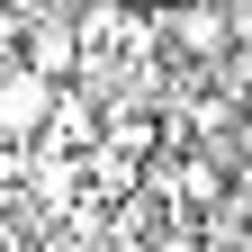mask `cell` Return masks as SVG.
<instances>
[{"instance_id":"1","label":"cell","mask_w":252,"mask_h":252,"mask_svg":"<svg viewBox=\"0 0 252 252\" xmlns=\"http://www.w3.org/2000/svg\"><path fill=\"white\" fill-rule=\"evenodd\" d=\"M153 36H162V63H198V72H216V63H234V18L216 9V0H171V9H153Z\"/></svg>"},{"instance_id":"2","label":"cell","mask_w":252,"mask_h":252,"mask_svg":"<svg viewBox=\"0 0 252 252\" xmlns=\"http://www.w3.org/2000/svg\"><path fill=\"white\" fill-rule=\"evenodd\" d=\"M99 135H108V99H99V90H81V81H63L45 135L27 144V153H45V162H90V153H99Z\"/></svg>"},{"instance_id":"3","label":"cell","mask_w":252,"mask_h":252,"mask_svg":"<svg viewBox=\"0 0 252 252\" xmlns=\"http://www.w3.org/2000/svg\"><path fill=\"white\" fill-rule=\"evenodd\" d=\"M45 117H54V81L45 72H27V63H0V144H36L45 135Z\"/></svg>"},{"instance_id":"4","label":"cell","mask_w":252,"mask_h":252,"mask_svg":"<svg viewBox=\"0 0 252 252\" xmlns=\"http://www.w3.org/2000/svg\"><path fill=\"white\" fill-rule=\"evenodd\" d=\"M18 63H27V72H45L54 90H63V81H81V27H72V9H36V18H27Z\"/></svg>"},{"instance_id":"5","label":"cell","mask_w":252,"mask_h":252,"mask_svg":"<svg viewBox=\"0 0 252 252\" xmlns=\"http://www.w3.org/2000/svg\"><path fill=\"white\" fill-rule=\"evenodd\" d=\"M144 252H216V243H207V234H198V225H162V234H153V243H144Z\"/></svg>"},{"instance_id":"6","label":"cell","mask_w":252,"mask_h":252,"mask_svg":"<svg viewBox=\"0 0 252 252\" xmlns=\"http://www.w3.org/2000/svg\"><path fill=\"white\" fill-rule=\"evenodd\" d=\"M144 9H171V0H144Z\"/></svg>"}]
</instances>
